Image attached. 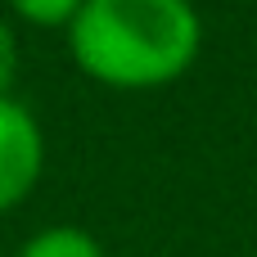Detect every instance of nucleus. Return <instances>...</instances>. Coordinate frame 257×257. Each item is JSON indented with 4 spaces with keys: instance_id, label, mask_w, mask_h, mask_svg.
<instances>
[{
    "instance_id": "obj_1",
    "label": "nucleus",
    "mask_w": 257,
    "mask_h": 257,
    "mask_svg": "<svg viewBox=\"0 0 257 257\" xmlns=\"http://www.w3.org/2000/svg\"><path fill=\"white\" fill-rule=\"evenodd\" d=\"M63 32L72 63L108 90L172 86L203 50L194 0H86Z\"/></svg>"
},
{
    "instance_id": "obj_2",
    "label": "nucleus",
    "mask_w": 257,
    "mask_h": 257,
    "mask_svg": "<svg viewBox=\"0 0 257 257\" xmlns=\"http://www.w3.org/2000/svg\"><path fill=\"white\" fill-rule=\"evenodd\" d=\"M41 172H45V136L36 113L23 99L0 95V212L18 208L36 190Z\"/></svg>"
},
{
    "instance_id": "obj_3",
    "label": "nucleus",
    "mask_w": 257,
    "mask_h": 257,
    "mask_svg": "<svg viewBox=\"0 0 257 257\" xmlns=\"http://www.w3.org/2000/svg\"><path fill=\"white\" fill-rule=\"evenodd\" d=\"M18 257H108V253L81 226H50V230H36L18 248Z\"/></svg>"
},
{
    "instance_id": "obj_4",
    "label": "nucleus",
    "mask_w": 257,
    "mask_h": 257,
    "mask_svg": "<svg viewBox=\"0 0 257 257\" xmlns=\"http://www.w3.org/2000/svg\"><path fill=\"white\" fill-rule=\"evenodd\" d=\"M5 5L32 27H68L86 0H5Z\"/></svg>"
},
{
    "instance_id": "obj_5",
    "label": "nucleus",
    "mask_w": 257,
    "mask_h": 257,
    "mask_svg": "<svg viewBox=\"0 0 257 257\" xmlns=\"http://www.w3.org/2000/svg\"><path fill=\"white\" fill-rule=\"evenodd\" d=\"M14 77H18V36H14V27L0 18V95H9Z\"/></svg>"
}]
</instances>
